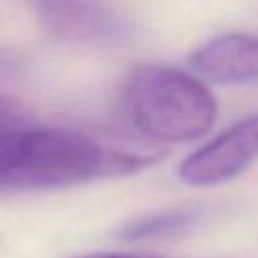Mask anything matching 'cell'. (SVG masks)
Listing matches in <instances>:
<instances>
[{
    "label": "cell",
    "mask_w": 258,
    "mask_h": 258,
    "mask_svg": "<svg viewBox=\"0 0 258 258\" xmlns=\"http://www.w3.org/2000/svg\"><path fill=\"white\" fill-rule=\"evenodd\" d=\"M153 163L149 153L117 149L73 131L34 127L0 137V196L133 175Z\"/></svg>",
    "instance_id": "6da1fadb"
},
{
    "label": "cell",
    "mask_w": 258,
    "mask_h": 258,
    "mask_svg": "<svg viewBox=\"0 0 258 258\" xmlns=\"http://www.w3.org/2000/svg\"><path fill=\"white\" fill-rule=\"evenodd\" d=\"M189 64L202 77L222 85H244L258 81V34H222L189 56Z\"/></svg>",
    "instance_id": "5b68a950"
},
{
    "label": "cell",
    "mask_w": 258,
    "mask_h": 258,
    "mask_svg": "<svg viewBox=\"0 0 258 258\" xmlns=\"http://www.w3.org/2000/svg\"><path fill=\"white\" fill-rule=\"evenodd\" d=\"M202 214L196 208H171L153 212L147 216H139L127 220L119 230L117 238L123 242H149V240H165L179 234L189 232Z\"/></svg>",
    "instance_id": "8992f818"
},
{
    "label": "cell",
    "mask_w": 258,
    "mask_h": 258,
    "mask_svg": "<svg viewBox=\"0 0 258 258\" xmlns=\"http://www.w3.org/2000/svg\"><path fill=\"white\" fill-rule=\"evenodd\" d=\"M77 258H159V256L135 254V252H93V254H85V256H77Z\"/></svg>",
    "instance_id": "9c48e42d"
},
{
    "label": "cell",
    "mask_w": 258,
    "mask_h": 258,
    "mask_svg": "<svg viewBox=\"0 0 258 258\" xmlns=\"http://www.w3.org/2000/svg\"><path fill=\"white\" fill-rule=\"evenodd\" d=\"M38 127L36 117L18 99L0 91V137Z\"/></svg>",
    "instance_id": "52a82bcc"
},
{
    "label": "cell",
    "mask_w": 258,
    "mask_h": 258,
    "mask_svg": "<svg viewBox=\"0 0 258 258\" xmlns=\"http://www.w3.org/2000/svg\"><path fill=\"white\" fill-rule=\"evenodd\" d=\"M20 73H22L20 60L14 54H10L8 50L0 48V87L16 81L20 77Z\"/></svg>",
    "instance_id": "ba28073f"
},
{
    "label": "cell",
    "mask_w": 258,
    "mask_h": 258,
    "mask_svg": "<svg viewBox=\"0 0 258 258\" xmlns=\"http://www.w3.org/2000/svg\"><path fill=\"white\" fill-rule=\"evenodd\" d=\"M258 159V111L240 119L179 163L189 185H216L234 179Z\"/></svg>",
    "instance_id": "277c9868"
},
{
    "label": "cell",
    "mask_w": 258,
    "mask_h": 258,
    "mask_svg": "<svg viewBox=\"0 0 258 258\" xmlns=\"http://www.w3.org/2000/svg\"><path fill=\"white\" fill-rule=\"evenodd\" d=\"M125 109L139 133L169 143L200 139L218 115L212 91L196 75L165 64H143L131 73Z\"/></svg>",
    "instance_id": "7a4b0ae2"
},
{
    "label": "cell",
    "mask_w": 258,
    "mask_h": 258,
    "mask_svg": "<svg viewBox=\"0 0 258 258\" xmlns=\"http://www.w3.org/2000/svg\"><path fill=\"white\" fill-rule=\"evenodd\" d=\"M36 24L52 38L75 44H121L131 36V24L113 8L91 0H32Z\"/></svg>",
    "instance_id": "3957f363"
}]
</instances>
